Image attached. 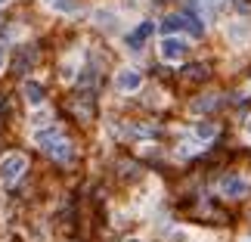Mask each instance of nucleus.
<instances>
[{"instance_id":"obj_17","label":"nucleus","mask_w":251,"mask_h":242,"mask_svg":"<svg viewBox=\"0 0 251 242\" xmlns=\"http://www.w3.org/2000/svg\"><path fill=\"white\" fill-rule=\"evenodd\" d=\"M127 242H143V239H127Z\"/></svg>"},{"instance_id":"obj_2","label":"nucleus","mask_w":251,"mask_h":242,"mask_svg":"<svg viewBox=\"0 0 251 242\" xmlns=\"http://www.w3.org/2000/svg\"><path fill=\"white\" fill-rule=\"evenodd\" d=\"M158 56L165 62L177 65V62H183L189 56V41H186V37H180V34H165V37H161V44H158Z\"/></svg>"},{"instance_id":"obj_12","label":"nucleus","mask_w":251,"mask_h":242,"mask_svg":"<svg viewBox=\"0 0 251 242\" xmlns=\"http://www.w3.org/2000/svg\"><path fill=\"white\" fill-rule=\"evenodd\" d=\"M50 6L59 9V13H72V9H75V0H53Z\"/></svg>"},{"instance_id":"obj_1","label":"nucleus","mask_w":251,"mask_h":242,"mask_svg":"<svg viewBox=\"0 0 251 242\" xmlns=\"http://www.w3.org/2000/svg\"><path fill=\"white\" fill-rule=\"evenodd\" d=\"M34 143H37V146H41L50 159H56V161H72V156H75L72 140L65 137L59 128H53V124L37 128V131H34Z\"/></svg>"},{"instance_id":"obj_6","label":"nucleus","mask_w":251,"mask_h":242,"mask_svg":"<svg viewBox=\"0 0 251 242\" xmlns=\"http://www.w3.org/2000/svg\"><path fill=\"white\" fill-rule=\"evenodd\" d=\"M140 87H143V75L137 69H130V65L115 75V90L118 93H137Z\"/></svg>"},{"instance_id":"obj_8","label":"nucleus","mask_w":251,"mask_h":242,"mask_svg":"<svg viewBox=\"0 0 251 242\" xmlns=\"http://www.w3.org/2000/svg\"><path fill=\"white\" fill-rule=\"evenodd\" d=\"M226 34H229L233 44H245L251 37V25L248 22H233V25H226Z\"/></svg>"},{"instance_id":"obj_4","label":"nucleus","mask_w":251,"mask_h":242,"mask_svg":"<svg viewBox=\"0 0 251 242\" xmlns=\"http://www.w3.org/2000/svg\"><path fill=\"white\" fill-rule=\"evenodd\" d=\"M217 189H220V196H226V199H245L251 192V180L245 174H226Z\"/></svg>"},{"instance_id":"obj_16","label":"nucleus","mask_w":251,"mask_h":242,"mask_svg":"<svg viewBox=\"0 0 251 242\" xmlns=\"http://www.w3.org/2000/svg\"><path fill=\"white\" fill-rule=\"evenodd\" d=\"M6 3H9V0H0V6H6Z\"/></svg>"},{"instance_id":"obj_15","label":"nucleus","mask_w":251,"mask_h":242,"mask_svg":"<svg viewBox=\"0 0 251 242\" xmlns=\"http://www.w3.org/2000/svg\"><path fill=\"white\" fill-rule=\"evenodd\" d=\"M239 242H251V233H248V236H242V239H239Z\"/></svg>"},{"instance_id":"obj_3","label":"nucleus","mask_w":251,"mask_h":242,"mask_svg":"<svg viewBox=\"0 0 251 242\" xmlns=\"http://www.w3.org/2000/svg\"><path fill=\"white\" fill-rule=\"evenodd\" d=\"M25 171H28V159L22 152H9V156L0 159V183H6V187L19 183Z\"/></svg>"},{"instance_id":"obj_13","label":"nucleus","mask_w":251,"mask_h":242,"mask_svg":"<svg viewBox=\"0 0 251 242\" xmlns=\"http://www.w3.org/2000/svg\"><path fill=\"white\" fill-rule=\"evenodd\" d=\"M205 65H192V69H186V75H189V78H205Z\"/></svg>"},{"instance_id":"obj_14","label":"nucleus","mask_w":251,"mask_h":242,"mask_svg":"<svg viewBox=\"0 0 251 242\" xmlns=\"http://www.w3.org/2000/svg\"><path fill=\"white\" fill-rule=\"evenodd\" d=\"M3 65H6V47L0 44V72H3Z\"/></svg>"},{"instance_id":"obj_11","label":"nucleus","mask_w":251,"mask_h":242,"mask_svg":"<svg viewBox=\"0 0 251 242\" xmlns=\"http://www.w3.org/2000/svg\"><path fill=\"white\" fill-rule=\"evenodd\" d=\"M31 124H34V128H47V124H50V112H47V109L34 112L31 115Z\"/></svg>"},{"instance_id":"obj_5","label":"nucleus","mask_w":251,"mask_h":242,"mask_svg":"<svg viewBox=\"0 0 251 242\" xmlns=\"http://www.w3.org/2000/svg\"><path fill=\"white\" fill-rule=\"evenodd\" d=\"M152 34H155V22H152V19H146V22H140L137 28H130V31L124 34V47H127V50H133V53H140Z\"/></svg>"},{"instance_id":"obj_9","label":"nucleus","mask_w":251,"mask_h":242,"mask_svg":"<svg viewBox=\"0 0 251 242\" xmlns=\"http://www.w3.org/2000/svg\"><path fill=\"white\" fill-rule=\"evenodd\" d=\"M217 137V124L214 121H199L196 124V140L199 143H208V140H214Z\"/></svg>"},{"instance_id":"obj_18","label":"nucleus","mask_w":251,"mask_h":242,"mask_svg":"<svg viewBox=\"0 0 251 242\" xmlns=\"http://www.w3.org/2000/svg\"><path fill=\"white\" fill-rule=\"evenodd\" d=\"M248 137H251V124H248Z\"/></svg>"},{"instance_id":"obj_10","label":"nucleus","mask_w":251,"mask_h":242,"mask_svg":"<svg viewBox=\"0 0 251 242\" xmlns=\"http://www.w3.org/2000/svg\"><path fill=\"white\" fill-rule=\"evenodd\" d=\"M214 106H217V93H208L205 100L192 103V112H208V109H214Z\"/></svg>"},{"instance_id":"obj_7","label":"nucleus","mask_w":251,"mask_h":242,"mask_svg":"<svg viewBox=\"0 0 251 242\" xmlns=\"http://www.w3.org/2000/svg\"><path fill=\"white\" fill-rule=\"evenodd\" d=\"M22 93H25V103L31 106V109H41V106L47 103V90H44V84L41 81H34V78H28L22 84Z\"/></svg>"},{"instance_id":"obj_19","label":"nucleus","mask_w":251,"mask_h":242,"mask_svg":"<svg viewBox=\"0 0 251 242\" xmlns=\"http://www.w3.org/2000/svg\"><path fill=\"white\" fill-rule=\"evenodd\" d=\"M47 3H53V0H47Z\"/></svg>"}]
</instances>
